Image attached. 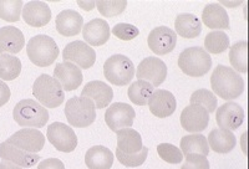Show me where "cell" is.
Returning <instances> with one entry per match:
<instances>
[{
	"instance_id": "cell-40",
	"label": "cell",
	"mask_w": 249,
	"mask_h": 169,
	"mask_svg": "<svg viewBox=\"0 0 249 169\" xmlns=\"http://www.w3.org/2000/svg\"><path fill=\"white\" fill-rule=\"evenodd\" d=\"M181 169H210V162L204 155L188 154L186 155Z\"/></svg>"
},
{
	"instance_id": "cell-1",
	"label": "cell",
	"mask_w": 249,
	"mask_h": 169,
	"mask_svg": "<svg viewBox=\"0 0 249 169\" xmlns=\"http://www.w3.org/2000/svg\"><path fill=\"white\" fill-rule=\"evenodd\" d=\"M211 86L217 96L227 101L238 99L244 91V81L239 73L224 65H218L213 70Z\"/></svg>"
},
{
	"instance_id": "cell-33",
	"label": "cell",
	"mask_w": 249,
	"mask_h": 169,
	"mask_svg": "<svg viewBox=\"0 0 249 169\" xmlns=\"http://www.w3.org/2000/svg\"><path fill=\"white\" fill-rule=\"evenodd\" d=\"M21 72V61L13 55H0V80L13 81Z\"/></svg>"
},
{
	"instance_id": "cell-19",
	"label": "cell",
	"mask_w": 249,
	"mask_h": 169,
	"mask_svg": "<svg viewBox=\"0 0 249 169\" xmlns=\"http://www.w3.org/2000/svg\"><path fill=\"white\" fill-rule=\"evenodd\" d=\"M0 158L3 161L12 162L21 168H30L40 162V157L37 154L25 152L6 141L0 143Z\"/></svg>"
},
{
	"instance_id": "cell-13",
	"label": "cell",
	"mask_w": 249,
	"mask_h": 169,
	"mask_svg": "<svg viewBox=\"0 0 249 169\" xmlns=\"http://www.w3.org/2000/svg\"><path fill=\"white\" fill-rule=\"evenodd\" d=\"M147 44L156 55H167L175 50L177 34L167 26H157L148 35Z\"/></svg>"
},
{
	"instance_id": "cell-10",
	"label": "cell",
	"mask_w": 249,
	"mask_h": 169,
	"mask_svg": "<svg viewBox=\"0 0 249 169\" xmlns=\"http://www.w3.org/2000/svg\"><path fill=\"white\" fill-rule=\"evenodd\" d=\"M62 59L80 68H90L96 61V52L85 41H72L62 51Z\"/></svg>"
},
{
	"instance_id": "cell-26",
	"label": "cell",
	"mask_w": 249,
	"mask_h": 169,
	"mask_svg": "<svg viewBox=\"0 0 249 169\" xmlns=\"http://www.w3.org/2000/svg\"><path fill=\"white\" fill-rule=\"evenodd\" d=\"M207 142L213 152L221 154L230 153L237 144V139L232 131L221 130V128H214L211 131Z\"/></svg>"
},
{
	"instance_id": "cell-12",
	"label": "cell",
	"mask_w": 249,
	"mask_h": 169,
	"mask_svg": "<svg viewBox=\"0 0 249 169\" xmlns=\"http://www.w3.org/2000/svg\"><path fill=\"white\" fill-rule=\"evenodd\" d=\"M6 142L18 147L20 150L25 151V152L37 154L45 146V137L39 130L24 128V130L18 131L14 135H10Z\"/></svg>"
},
{
	"instance_id": "cell-3",
	"label": "cell",
	"mask_w": 249,
	"mask_h": 169,
	"mask_svg": "<svg viewBox=\"0 0 249 169\" xmlns=\"http://www.w3.org/2000/svg\"><path fill=\"white\" fill-rule=\"evenodd\" d=\"M29 60L39 68H48L59 56V48L54 39L48 35H36L29 40L26 45Z\"/></svg>"
},
{
	"instance_id": "cell-35",
	"label": "cell",
	"mask_w": 249,
	"mask_h": 169,
	"mask_svg": "<svg viewBox=\"0 0 249 169\" xmlns=\"http://www.w3.org/2000/svg\"><path fill=\"white\" fill-rule=\"evenodd\" d=\"M191 104H199L202 107H204L208 113L215 112L218 106L217 97L213 92H211L210 90H197L192 93L191 96Z\"/></svg>"
},
{
	"instance_id": "cell-17",
	"label": "cell",
	"mask_w": 249,
	"mask_h": 169,
	"mask_svg": "<svg viewBox=\"0 0 249 169\" xmlns=\"http://www.w3.org/2000/svg\"><path fill=\"white\" fill-rule=\"evenodd\" d=\"M148 107L151 113L159 118H166L173 115L177 107L173 93L167 90H155L148 101Z\"/></svg>"
},
{
	"instance_id": "cell-20",
	"label": "cell",
	"mask_w": 249,
	"mask_h": 169,
	"mask_svg": "<svg viewBox=\"0 0 249 169\" xmlns=\"http://www.w3.org/2000/svg\"><path fill=\"white\" fill-rule=\"evenodd\" d=\"M110 25L106 20L92 19L82 28V36L90 46H102L110 40Z\"/></svg>"
},
{
	"instance_id": "cell-5",
	"label": "cell",
	"mask_w": 249,
	"mask_h": 169,
	"mask_svg": "<svg viewBox=\"0 0 249 169\" xmlns=\"http://www.w3.org/2000/svg\"><path fill=\"white\" fill-rule=\"evenodd\" d=\"M65 116L70 126L86 128L96 119V107L90 99L74 96L66 102Z\"/></svg>"
},
{
	"instance_id": "cell-42",
	"label": "cell",
	"mask_w": 249,
	"mask_h": 169,
	"mask_svg": "<svg viewBox=\"0 0 249 169\" xmlns=\"http://www.w3.org/2000/svg\"><path fill=\"white\" fill-rule=\"evenodd\" d=\"M12 96V92H10V88L8 87V84L4 81L0 80V107L4 106L5 103H8L9 100Z\"/></svg>"
},
{
	"instance_id": "cell-16",
	"label": "cell",
	"mask_w": 249,
	"mask_h": 169,
	"mask_svg": "<svg viewBox=\"0 0 249 169\" xmlns=\"http://www.w3.org/2000/svg\"><path fill=\"white\" fill-rule=\"evenodd\" d=\"M54 79L61 84L64 91H75L82 84V72L80 68L71 62H61L57 64L54 70Z\"/></svg>"
},
{
	"instance_id": "cell-6",
	"label": "cell",
	"mask_w": 249,
	"mask_h": 169,
	"mask_svg": "<svg viewBox=\"0 0 249 169\" xmlns=\"http://www.w3.org/2000/svg\"><path fill=\"white\" fill-rule=\"evenodd\" d=\"M178 66L187 76L201 77L212 68L211 55L202 48H188L179 54Z\"/></svg>"
},
{
	"instance_id": "cell-38",
	"label": "cell",
	"mask_w": 249,
	"mask_h": 169,
	"mask_svg": "<svg viewBox=\"0 0 249 169\" xmlns=\"http://www.w3.org/2000/svg\"><path fill=\"white\" fill-rule=\"evenodd\" d=\"M148 155V148L144 147L142 148L141 152L136 153V154H124L120 151L116 150V158L117 161L124 167H131V168H135V167H140L144 163V161L147 159Z\"/></svg>"
},
{
	"instance_id": "cell-22",
	"label": "cell",
	"mask_w": 249,
	"mask_h": 169,
	"mask_svg": "<svg viewBox=\"0 0 249 169\" xmlns=\"http://www.w3.org/2000/svg\"><path fill=\"white\" fill-rule=\"evenodd\" d=\"M25 37L15 26L0 28V55H14L23 50Z\"/></svg>"
},
{
	"instance_id": "cell-34",
	"label": "cell",
	"mask_w": 249,
	"mask_h": 169,
	"mask_svg": "<svg viewBox=\"0 0 249 169\" xmlns=\"http://www.w3.org/2000/svg\"><path fill=\"white\" fill-rule=\"evenodd\" d=\"M23 8V0H0V19L8 23L19 21Z\"/></svg>"
},
{
	"instance_id": "cell-18",
	"label": "cell",
	"mask_w": 249,
	"mask_h": 169,
	"mask_svg": "<svg viewBox=\"0 0 249 169\" xmlns=\"http://www.w3.org/2000/svg\"><path fill=\"white\" fill-rule=\"evenodd\" d=\"M23 19L33 28H43L51 20V10L44 1H29L23 8Z\"/></svg>"
},
{
	"instance_id": "cell-29",
	"label": "cell",
	"mask_w": 249,
	"mask_h": 169,
	"mask_svg": "<svg viewBox=\"0 0 249 169\" xmlns=\"http://www.w3.org/2000/svg\"><path fill=\"white\" fill-rule=\"evenodd\" d=\"M181 152L183 155L201 154L207 157L210 153V146L204 135L193 133L190 135H184L181 139Z\"/></svg>"
},
{
	"instance_id": "cell-37",
	"label": "cell",
	"mask_w": 249,
	"mask_h": 169,
	"mask_svg": "<svg viewBox=\"0 0 249 169\" xmlns=\"http://www.w3.org/2000/svg\"><path fill=\"white\" fill-rule=\"evenodd\" d=\"M157 153L163 159L164 162H167L170 164H178L183 161V154H182L181 150L177 148L176 146L170 143H161L157 147Z\"/></svg>"
},
{
	"instance_id": "cell-15",
	"label": "cell",
	"mask_w": 249,
	"mask_h": 169,
	"mask_svg": "<svg viewBox=\"0 0 249 169\" xmlns=\"http://www.w3.org/2000/svg\"><path fill=\"white\" fill-rule=\"evenodd\" d=\"M244 121L243 108L235 102H227L215 110V122L221 130L234 131Z\"/></svg>"
},
{
	"instance_id": "cell-7",
	"label": "cell",
	"mask_w": 249,
	"mask_h": 169,
	"mask_svg": "<svg viewBox=\"0 0 249 169\" xmlns=\"http://www.w3.org/2000/svg\"><path fill=\"white\" fill-rule=\"evenodd\" d=\"M104 75L107 81L116 86H126L135 76L133 62L124 55H112L104 65Z\"/></svg>"
},
{
	"instance_id": "cell-14",
	"label": "cell",
	"mask_w": 249,
	"mask_h": 169,
	"mask_svg": "<svg viewBox=\"0 0 249 169\" xmlns=\"http://www.w3.org/2000/svg\"><path fill=\"white\" fill-rule=\"evenodd\" d=\"M210 123V113L199 104H190L181 113V124L190 133H199Z\"/></svg>"
},
{
	"instance_id": "cell-11",
	"label": "cell",
	"mask_w": 249,
	"mask_h": 169,
	"mask_svg": "<svg viewBox=\"0 0 249 169\" xmlns=\"http://www.w3.org/2000/svg\"><path fill=\"white\" fill-rule=\"evenodd\" d=\"M136 117L135 110L128 103L115 102L106 110L105 121L112 132H117L124 128H131L133 119Z\"/></svg>"
},
{
	"instance_id": "cell-8",
	"label": "cell",
	"mask_w": 249,
	"mask_h": 169,
	"mask_svg": "<svg viewBox=\"0 0 249 169\" xmlns=\"http://www.w3.org/2000/svg\"><path fill=\"white\" fill-rule=\"evenodd\" d=\"M48 139L59 152L70 153L77 147V135L74 130L62 122H54L48 127Z\"/></svg>"
},
{
	"instance_id": "cell-36",
	"label": "cell",
	"mask_w": 249,
	"mask_h": 169,
	"mask_svg": "<svg viewBox=\"0 0 249 169\" xmlns=\"http://www.w3.org/2000/svg\"><path fill=\"white\" fill-rule=\"evenodd\" d=\"M97 10L102 17H116L124 13V10L127 6V1L126 0H99L96 1Z\"/></svg>"
},
{
	"instance_id": "cell-41",
	"label": "cell",
	"mask_w": 249,
	"mask_h": 169,
	"mask_svg": "<svg viewBox=\"0 0 249 169\" xmlns=\"http://www.w3.org/2000/svg\"><path fill=\"white\" fill-rule=\"evenodd\" d=\"M37 169H65V166L57 158H49V159L40 162Z\"/></svg>"
},
{
	"instance_id": "cell-21",
	"label": "cell",
	"mask_w": 249,
	"mask_h": 169,
	"mask_svg": "<svg viewBox=\"0 0 249 169\" xmlns=\"http://www.w3.org/2000/svg\"><path fill=\"white\" fill-rule=\"evenodd\" d=\"M82 97L90 99L93 102L95 107L102 110L110 104L113 99V91L107 84L102 81H90L85 84L81 92Z\"/></svg>"
},
{
	"instance_id": "cell-25",
	"label": "cell",
	"mask_w": 249,
	"mask_h": 169,
	"mask_svg": "<svg viewBox=\"0 0 249 169\" xmlns=\"http://www.w3.org/2000/svg\"><path fill=\"white\" fill-rule=\"evenodd\" d=\"M175 30L184 39H196L202 33V21L195 14H179L175 20Z\"/></svg>"
},
{
	"instance_id": "cell-39",
	"label": "cell",
	"mask_w": 249,
	"mask_h": 169,
	"mask_svg": "<svg viewBox=\"0 0 249 169\" xmlns=\"http://www.w3.org/2000/svg\"><path fill=\"white\" fill-rule=\"evenodd\" d=\"M111 31L115 36L119 37L120 40H124V41H130L140 34V30L136 26L126 23L117 24V25L113 26Z\"/></svg>"
},
{
	"instance_id": "cell-30",
	"label": "cell",
	"mask_w": 249,
	"mask_h": 169,
	"mask_svg": "<svg viewBox=\"0 0 249 169\" xmlns=\"http://www.w3.org/2000/svg\"><path fill=\"white\" fill-rule=\"evenodd\" d=\"M153 91H155V87L152 84L146 81L137 80L130 84L127 90V96L132 103L137 104V106H146L148 104Z\"/></svg>"
},
{
	"instance_id": "cell-45",
	"label": "cell",
	"mask_w": 249,
	"mask_h": 169,
	"mask_svg": "<svg viewBox=\"0 0 249 169\" xmlns=\"http://www.w3.org/2000/svg\"><path fill=\"white\" fill-rule=\"evenodd\" d=\"M242 1H237V3H219L221 4L222 6L223 5H227V6H235V5H238V4H241Z\"/></svg>"
},
{
	"instance_id": "cell-4",
	"label": "cell",
	"mask_w": 249,
	"mask_h": 169,
	"mask_svg": "<svg viewBox=\"0 0 249 169\" xmlns=\"http://www.w3.org/2000/svg\"><path fill=\"white\" fill-rule=\"evenodd\" d=\"M33 95L45 108H56L65 101L61 84L46 73L40 75L33 84Z\"/></svg>"
},
{
	"instance_id": "cell-2",
	"label": "cell",
	"mask_w": 249,
	"mask_h": 169,
	"mask_svg": "<svg viewBox=\"0 0 249 169\" xmlns=\"http://www.w3.org/2000/svg\"><path fill=\"white\" fill-rule=\"evenodd\" d=\"M13 118L25 128H41L49 121V111L34 100H21L13 110Z\"/></svg>"
},
{
	"instance_id": "cell-27",
	"label": "cell",
	"mask_w": 249,
	"mask_h": 169,
	"mask_svg": "<svg viewBox=\"0 0 249 169\" xmlns=\"http://www.w3.org/2000/svg\"><path fill=\"white\" fill-rule=\"evenodd\" d=\"M117 151L124 154H136L143 148L141 135L132 128H124L116 132Z\"/></svg>"
},
{
	"instance_id": "cell-43",
	"label": "cell",
	"mask_w": 249,
	"mask_h": 169,
	"mask_svg": "<svg viewBox=\"0 0 249 169\" xmlns=\"http://www.w3.org/2000/svg\"><path fill=\"white\" fill-rule=\"evenodd\" d=\"M77 5L80 6V8H82L85 12H91V10H93L95 9V6H96V1H93V0H88V1H84V0H77L76 1Z\"/></svg>"
},
{
	"instance_id": "cell-9",
	"label": "cell",
	"mask_w": 249,
	"mask_h": 169,
	"mask_svg": "<svg viewBox=\"0 0 249 169\" xmlns=\"http://www.w3.org/2000/svg\"><path fill=\"white\" fill-rule=\"evenodd\" d=\"M136 76L137 80L148 82L153 87H159L167 77V66L159 57H146L140 62L136 70Z\"/></svg>"
},
{
	"instance_id": "cell-32",
	"label": "cell",
	"mask_w": 249,
	"mask_h": 169,
	"mask_svg": "<svg viewBox=\"0 0 249 169\" xmlns=\"http://www.w3.org/2000/svg\"><path fill=\"white\" fill-rule=\"evenodd\" d=\"M204 48L208 54H222L230 48V37L224 31H211L204 39Z\"/></svg>"
},
{
	"instance_id": "cell-44",
	"label": "cell",
	"mask_w": 249,
	"mask_h": 169,
	"mask_svg": "<svg viewBox=\"0 0 249 169\" xmlns=\"http://www.w3.org/2000/svg\"><path fill=\"white\" fill-rule=\"evenodd\" d=\"M0 169H23V168L19 166H17V164L12 163V162L1 161L0 162Z\"/></svg>"
},
{
	"instance_id": "cell-24",
	"label": "cell",
	"mask_w": 249,
	"mask_h": 169,
	"mask_svg": "<svg viewBox=\"0 0 249 169\" xmlns=\"http://www.w3.org/2000/svg\"><path fill=\"white\" fill-rule=\"evenodd\" d=\"M202 21L207 28L212 30H228L231 26L227 10L219 3H212L204 6Z\"/></svg>"
},
{
	"instance_id": "cell-23",
	"label": "cell",
	"mask_w": 249,
	"mask_h": 169,
	"mask_svg": "<svg viewBox=\"0 0 249 169\" xmlns=\"http://www.w3.org/2000/svg\"><path fill=\"white\" fill-rule=\"evenodd\" d=\"M56 30L60 35L66 37L76 36L84 28V17L75 10H62L55 20Z\"/></svg>"
},
{
	"instance_id": "cell-28",
	"label": "cell",
	"mask_w": 249,
	"mask_h": 169,
	"mask_svg": "<svg viewBox=\"0 0 249 169\" xmlns=\"http://www.w3.org/2000/svg\"><path fill=\"white\" fill-rule=\"evenodd\" d=\"M113 153L104 146H93L86 152L85 163L89 169H111Z\"/></svg>"
},
{
	"instance_id": "cell-31",
	"label": "cell",
	"mask_w": 249,
	"mask_h": 169,
	"mask_svg": "<svg viewBox=\"0 0 249 169\" xmlns=\"http://www.w3.org/2000/svg\"><path fill=\"white\" fill-rule=\"evenodd\" d=\"M247 52H248V42L246 40L235 42L234 45L230 49V61L235 72L247 73V71H248Z\"/></svg>"
}]
</instances>
